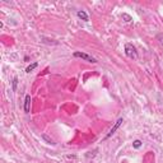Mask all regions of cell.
I'll return each instance as SVG.
<instances>
[{
  "label": "cell",
  "instance_id": "9c48e42d",
  "mask_svg": "<svg viewBox=\"0 0 163 163\" xmlns=\"http://www.w3.org/2000/svg\"><path fill=\"white\" fill-rule=\"evenodd\" d=\"M42 138H44L45 140H47V141H49V143H51V144H54V141H52V140H51V139H50V138H49V136H47L46 134H44V135H42Z\"/></svg>",
  "mask_w": 163,
  "mask_h": 163
},
{
  "label": "cell",
  "instance_id": "6da1fadb",
  "mask_svg": "<svg viewBox=\"0 0 163 163\" xmlns=\"http://www.w3.org/2000/svg\"><path fill=\"white\" fill-rule=\"evenodd\" d=\"M125 54L127 57L130 59H136L138 57V51H136V47L130 44V42H127V44H125Z\"/></svg>",
  "mask_w": 163,
  "mask_h": 163
},
{
  "label": "cell",
  "instance_id": "7a4b0ae2",
  "mask_svg": "<svg viewBox=\"0 0 163 163\" xmlns=\"http://www.w3.org/2000/svg\"><path fill=\"white\" fill-rule=\"evenodd\" d=\"M73 56H74V57H80L82 60L88 61V63H93V64L97 63V59H94L93 56H91V55H88L85 52H80V51H75V52L73 54Z\"/></svg>",
  "mask_w": 163,
  "mask_h": 163
},
{
  "label": "cell",
  "instance_id": "52a82bcc",
  "mask_svg": "<svg viewBox=\"0 0 163 163\" xmlns=\"http://www.w3.org/2000/svg\"><path fill=\"white\" fill-rule=\"evenodd\" d=\"M17 85H18V76L13 78V91H17Z\"/></svg>",
  "mask_w": 163,
  "mask_h": 163
},
{
  "label": "cell",
  "instance_id": "30bf717a",
  "mask_svg": "<svg viewBox=\"0 0 163 163\" xmlns=\"http://www.w3.org/2000/svg\"><path fill=\"white\" fill-rule=\"evenodd\" d=\"M122 18H125L126 22H130V20H131V18H130V17H129L127 14H122Z\"/></svg>",
  "mask_w": 163,
  "mask_h": 163
},
{
  "label": "cell",
  "instance_id": "277c9868",
  "mask_svg": "<svg viewBox=\"0 0 163 163\" xmlns=\"http://www.w3.org/2000/svg\"><path fill=\"white\" fill-rule=\"evenodd\" d=\"M24 112L25 114H29V111H31V96L29 94H27L24 98Z\"/></svg>",
  "mask_w": 163,
  "mask_h": 163
},
{
  "label": "cell",
  "instance_id": "ba28073f",
  "mask_svg": "<svg viewBox=\"0 0 163 163\" xmlns=\"http://www.w3.org/2000/svg\"><path fill=\"white\" fill-rule=\"evenodd\" d=\"M132 147H134L135 149H138V148H140L141 147V141L140 140H135L134 143H132Z\"/></svg>",
  "mask_w": 163,
  "mask_h": 163
},
{
  "label": "cell",
  "instance_id": "8992f818",
  "mask_svg": "<svg viewBox=\"0 0 163 163\" xmlns=\"http://www.w3.org/2000/svg\"><path fill=\"white\" fill-rule=\"evenodd\" d=\"M37 66H38V63L35 61L33 64H31V65H28V66H27V69H25V73H31V71H33Z\"/></svg>",
  "mask_w": 163,
  "mask_h": 163
},
{
  "label": "cell",
  "instance_id": "5b68a950",
  "mask_svg": "<svg viewBox=\"0 0 163 163\" xmlns=\"http://www.w3.org/2000/svg\"><path fill=\"white\" fill-rule=\"evenodd\" d=\"M76 15H78V18H80L82 20H84V22H88L89 20V17L84 10H78L76 12Z\"/></svg>",
  "mask_w": 163,
  "mask_h": 163
},
{
  "label": "cell",
  "instance_id": "3957f363",
  "mask_svg": "<svg viewBox=\"0 0 163 163\" xmlns=\"http://www.w3.org/2000/svg\"><path fill=\"white\" fill-rule=\"evenodd\" d=\"M122 122H124V119H119V120H117V121H116V122H115V124H114V126H112V127H111V130H110V132H108V134H107V135L105 136V140H106V139H108V138H111V136H112V135L115 134V132H116V130H117V129H119L120 126H121V125H122Z\"/></svg>",
  "mask_w": 163,
  "mask_h": 163
}]
</instances>
